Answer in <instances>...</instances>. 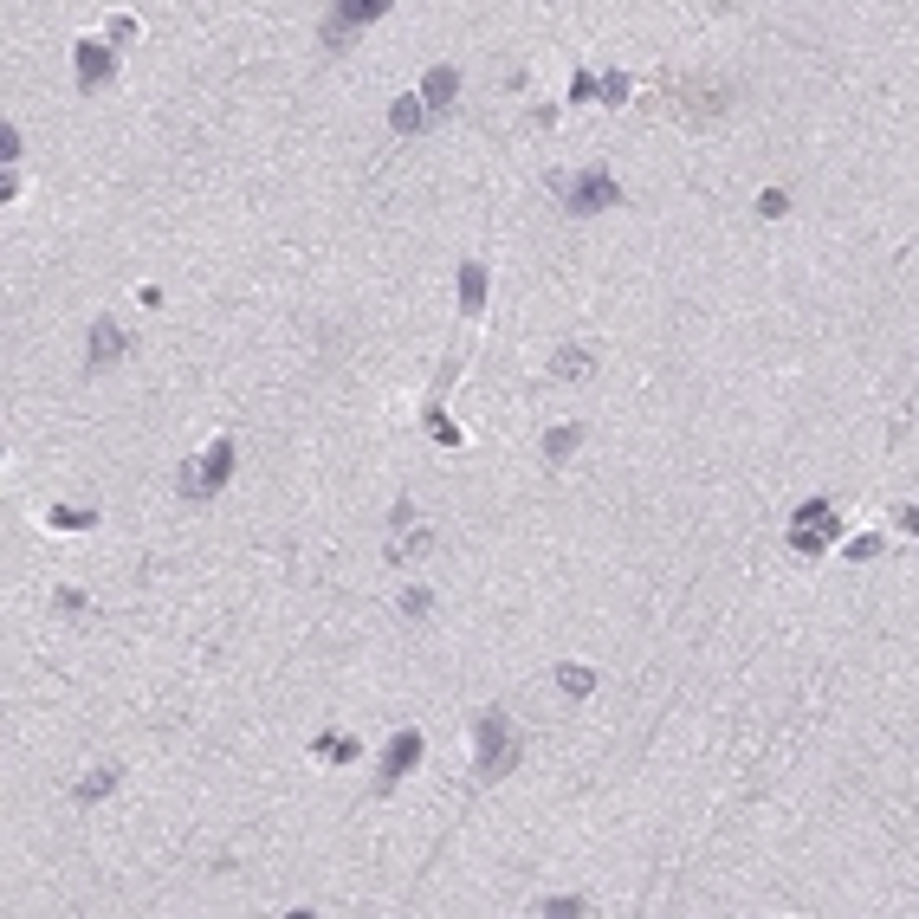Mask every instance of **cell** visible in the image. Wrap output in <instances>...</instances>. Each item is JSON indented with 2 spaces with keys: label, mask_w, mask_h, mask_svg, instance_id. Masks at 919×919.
<instances>
[{
  "label": "cell",
  "mask_w": 919,
  "mask_h": 919,
  "mask_svg": "<svg viewBox=\"0 0 919 919\" xmlns=\"http://www.w3.org/2000/svg\"><path fill=\"white\" fill-rule=\"evenodd\" d=\"M111 790H117V771H91L85 784L72 790V797H78V803H104V797H111Z\"/></svg>",
  "instance_id": "20"
},
{
  "label": "cell",
  "mask_w": 919,
  "mask_h": 919,
  "mask_svg": "<svg viewBox=\"0 0 919 919\" xmlns=\"http://www.w3.org/2000/svg\"><path fill=\"white\" fill-rule=\"evenodd\" d=\"M85 356H91V369H111L117 356H130V331H123L117 318H98L85 331Z\"/></svg>",
  "instance_id": "10"
},
{
  "label": "cell",
  "mask_w": 919,
  "mask_h": 919,
  "mask_svg": "<svg viewBox=\"0 0 919 919\" xmlns=\"http://www.w3.org/2000/svg\"><path fill=\"white\" fill-rule=\"evenodd\" d=\"M544 182H551V195L564 201L570 221H589V214H602V208H615V201H622V182H615L609 162H589V169H576V175L551 169Z\"/></svg>",
  "instance_id": "1"
},
{
  "label": "cell",
  "mask_w": 919,
  "mask_h": 919,
  "mask_svg": "<svg viewBox=\"0 0 919 919\" xmlns=\"http://www.w3.org/2000/svg\"><path fill=\"white\" fill-rule=\"evenodd\" d=\"M389 130H395V136H415V130H428V111H421V98H415V91H402V98L389 104Z\"/></svg>",
  "instance_id": "13"
},
{
  "label": "cell",
  "mask_w": 919,
  "mask_h": 919,
  "mask_svg": "<svg viewBox=\"0 0 919 919\" xmlns=\"http://www.w3.org/2000/svg\"><path fill=\"white\" fill-rule=\"evenodd\" d=\"M382 13H389V0H337V7L324 13V46H344L350 33H363V26H376Z\"/></svg>",
  "instance_id": "7"
},
{
  "label": "cell",
  "mask_w": 919,
  "mask_h": 919,
  "mask_svg": "<svg viewBox=\"0 0 919 919\" xmlns=\"http://www.w3.org/2000/svg\"><path fill=\"white\" fill-rule=\"evenodd\" d=\"M538 913H544V919H583V913H589V900H583V894H544V900H538Z\"/></svg>",
  "instance_id": "17"
},
{
  "label": "cell",
  "mask_w": 919,
  "mask_h": 919,
  "mask_svg": "<svg viewBox=\"0 0 919 919\" xmlns=\"http://www.w3.org/2000/svg\"><path fill=\"white\" fill-rule=\"evenodd\" d=\"M835 538H842V512H835L829 499H803L797 512H790V551L797 557H822Z\"/></svg>",
  "instance_id": "5"
},
{
  "label": "cell",
  "mask_w": 919,
  "mask_h": 919,
  "mask_svg": "<svg viewBox=\"0 0 919 919\" xmlns=\"http://www.w3.org/2000/svg\"><path fill=\"white\" fill-rule=\"evenodd\" d=\"M46 525L52 531H91V525H98V512H85V505H52Z\"/></svg>",
  "instance_id": "16"
},
{
  "label": "cell",
  "mask_w": 919,
  "mask_h": 919,
  "mask_svg": "<svg viewBox=\"0 0 919 919\" xmlns=\"http://www.w3.org/2000/svg\"><path fill=\"white\" fill-rule=\"evenodd\" d=\"M415 98H421V111H428V117H447L460 104V65H428V78H421Z\"/></svg>",
  "instance_id": "9"
},
{
  "label": "cell",
  "mask_w": 919,
  "mask_h": 919,
  "mask_svg": "<svg viewBox=\"0 0 919 919\" xmlns=\"http://www.w3.org/2000/svg\"><path fill=\"white\" fill-rule=\"evenodd\" d=\"M421 751H428V738H421L415 725H408V732H395L389 745H382V771H376V790H382V797H389V790L421 764Z\"/></svg>",
  "instance_id": "6"
},
{
  "label": "cell",
  "mask_w": 919,
  "mask_h": 919,
  "mask_svg": "<svg viewBox=\"0 0 919 919\" xmlns=\"http://www.w3.org/2000/svg\"><path fill=\"white\" fill-rule=\"evenodd\" d=\"M758 214H764V221H777V214H790V195H784V188H764V195H758Z\"/></svg>",
  "instance_id": "24"
},
{
  "label": "cell",
  "mask_w": 919,
  "mask_h": 919,
  "mask_svg": "<svg viewBox=\"0 0 919 919\" xmlns=\"http://www.w3.org/2000/svg\"><path fill=\"white\" fill-rule=\"evenodd\" d=\"M428 609H434V589H421V583H415V589H402V615H408V622H421Z\"/></svg>",
  "instance_id": "21"
},
{
  "label": "cell",
  "mask_w": 919,
  "mask_h": 919,
  "mask_svg": "<svg viewBox=\"0 0 919 919\" xmlns=\"http://www.w3.org/2000/svg\"><path fill=\"white\" fill-rule=\"evenodd\" d=\"M0 162H7V169L20 162V123H0Z\"/></svg>",
  "instance_id": "25"
},
{
  "label": "cell",
  "mask_w": 919,
  "mask_h": 919,
  "mask_svg": "<svg viewBox=\"0 0 919 919\" xmlns=\"http://www.w3.org/2000/svg\"><path fill=\"white\" fill-rule=\"evenodd\" d=\"M428 434H434V441H441V447H460V441H466V434H460L454 421L441 415V408H428Z\"/></svg>",
  "instance_id": "22"
},
{
  "label": "cell",
  "mask_w": 919,
  "mask_h": 919,
  "mask_svg": "<svg viewBox=\"0 0 919 919\" xmlns=\"http://www.w3.org/2000/svg\"><path fill=\"white\" fill-rule=\"evenodd\" d=\"M576 447H583V428H576V421H564V428H551V434H544V460H551V466H564V460L576 454Z\"/></svg>",
  "instance_id": "14"
},
{
  "label": "cell",
  "mask_w": 919,
  "mask_h": 919,
  "mask_svg": "<svg viewBox=\"0 0 919 919\" xmlns=\"http://www.w3.org/2000/svg\"><path fill=\"white\" fill-rule=\"evenodd\" d=\"M874 557H881V531H868V538L848 544V564H874Z\"/></svg>",
  "instance_id": "23"
},
{
  "label": "cell",
  "mask_w": 919,
  "mask_h": 919,
  "mask_svg": "<svg viewBox=\"0 0 919 919\" xmlns=\"http://www.w3.org/2000/svg\"><path fill=\"white\" fill-rule=\"evenodd\" d=\"M570 104H596V78H589V72L570 78Z\"/></svg>",
  "instance_id": "26"
},
{
  "label": "cell",
  "mask_w": 919,
  "mask_h": 919,
  "mask_svg": "<svg viewBox=\"0 0 919 919\" xmlns=\"http://www.w3.org/2000/svg\"><path fill=\"white\" fill-rule=\"evenodd\" d=\"M72 65H78V91H98V85H111V72H117V59H111V46L104 39H78L72 46Z\"/></svg>",
  "instance_id": "8"
},
{
  "label": "cell",
  "mask_w": 919,
  "mask_h": 919,
  "mask_svg": "<svg viewBox=\"0 0 919 919\" xmlns=\"http://www.w3.org/2000/svg\"><path fill=\"white\" fill-rule=\"evenodd\" d=\"M460 311H466V318L486 311V266H479V259H466V266H460Z\"/></svg>",
  "instance_id": "12"
},
{
  "label": "cell",
  "mask_w": 919,
  "mask_h": 919,
  "mask_svg": "<svg viewBox=\"0 0 919 919\" xmlns=\"http://www.w3.org/2000/svg\"><path fill=\"white\" fill-rule=\"evenodd\" d=\"M596 376V350H583V344H564L551 356V382H589Z\"/></svg>",
  "instance_id": "11"
},
{
  "label": "cell",
  "mask_w": 919,
  "mask_h": 919,
  "mask_svg": "<svg viewBox=\"0 0 919 919\" xmlns=\"http://www.w3.org/2000/svg\"><path fill=\"white\" fill-rule=\"evenodd\" d=\"M628 91H635V78H628V72H602L596 78V98L602 104H628Z\"/></svg>",
  "instance_id": "19"
},
{
  "label": "cell",
  "mask_w": 919,
  "mask_h": 919,
  "mask_svg": "<svg viewBox=\"0 0 919 919\" xmlns=\"http://www.w3.org/2000/svg\"><path fill=\"white\" fill-rule=\"evenodd\" d=\"M518 732H512V719H505L499 706H486L473 719V771H479V784H499L505 771H518Z\"/></svg>",
  "instance_id": "2"
},
{
  "label": "cell",
  "mask_w": 919,
  "mask_h": 919,
  "mask_svg": "<svg viewBox=\"0 0 919 919\" xmlns=\"http://www.w3.org/2000/svg\"><path fill=\"white\" fill-rule=\"evenodd\" d=\"M52 602H59L65 615H78V609H85V589H59V596H52Z\"/></svg>",
  "instance_id": "27"
},
{
  "label": "cell",
  "mask_w": 919,
  "mask_h": 919,
  "mask_svg": "<svg viewBox=\"0 0 919 919\" xmlns=\"http://www.w3.org/2000/svg\"><path fill=\"white\" fill-rule=\"evenodd\" d=\"M557 687H564L570 699H589V693H596V674H589L583 661H564V667H557Z\"/></svg>",
  "instance_id": "15"
},
{
  "label": "cell",
  "mask_w": 919,
  "mask_h": 919,
  "mask_svg": "<svg viewBox=\"0 0 919 919\" xmlns=\"http://www.w3.org/2000/svg\"><path fill=\"white\" fill-rule=\"evenodd\" d=\"M667 104H674V117H687L693 130H706V123H719L732 111V91L712 85V78H667Z\"/></svg>",
  "instance_id": "4"
},
{
  "label": "cell",
  "mask_w": 919,
  "mask_h": 919,
  "mask_svg": "<svg viewBox=\"0 0 919 919\" xmlns=\"http://www.w3.org/2000/svg\"><path fill=\"white\" fill-rule=\"evenodd\" d=\"M318 758L324 764H356V738L350 732H324L318 738Z\"/></svg>",
  "instance_id": "18"
},
{
  "label": "cell",
  "mask_w": 919,
  "mask_h": 919,
  "mask_svg": "<svg viewBox=\"0 0 919 919\" xmlns=\"http://www.w3.org/2000/svg\"><path fill=\"white\" fill-rule=\"evenodd\" d=\"M233 466H240V447H233L227 434H221V441H214L208 454H195V460L182 466V473H175V492H182L188 505H195V499H214V492H221L227 479H233Z\"/></svg>",
  "instance_id": "3"
}]
</instances>
